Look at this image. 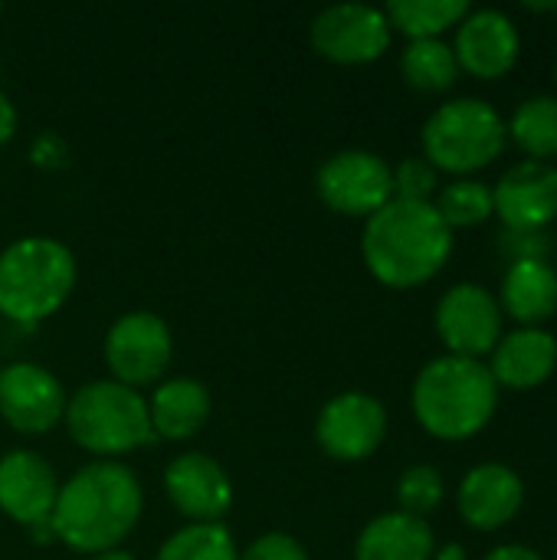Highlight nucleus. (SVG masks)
I'll list each match as a JSON object with an SVG mask.
<instances>
[{
    "label": "nucleus",
    "mask_w": 557,
    "mask_h": 560,
    "mask_svg": "<svg viewBox=\"0 0 557 560\" xmlns=\"http://www.w3.org/2000/svg\"><path fill=\"white\" fill-rule=\"evenodd\" d=\"M141 505L144 499L135 472L105 459L82 466L66 486H59L49 528L66 548L95 558L118 548L135 532Z\"/></svg>",
    "instance_id": "nucleus-1"
},
{
    "label": "nucleus",
    "mask_w": 557,
    "mask_h": 560,
    "mask_svg": "<svg viewBox=\"0 0 557 560\" xmlns=\"http://www.w3.org/2000/svg\"><path fill=\"white\" fill-rule=\"evenodd\" d=\"M453 253V230L433 203L391 200L364 223L361 256L371 276L391 289H417L430 282Z\"/></svg>",
    "instance_id": "nucleus-2"
},
{
    "label": "nucleus",
    "mask_w": 557,
    "mask_h": 560,
    "mask_svg": "<svg viewBox=\"0 0 557 560\" xmlns=\"http://www.w3.org/2000/svg\"><path fill=\"white\" fill-rule=\"evenodd\" d=\"M414 417L437 440H469L489 427L499 407V384L473 358H433L414 381Z\"/></svg>",
    "instance_id": "nucleus-3"
},
{
    "label": "nucleus",
    "mask_w": 557,
    "mask_h": 560,
    "mask_svg": "<svg viewBox=\"0 0 557 560\" xmlns=\"http://www.w3.org/2000/svg\"><path fill=\"white\" fill-rule=\"evenodd\" d=\"M76 285V259L53 236H23L0 253V315L36 325L56 315Z\"/></svg>",
    "instance_id": "nucleus-4"
},
{
    "label": "nucleus",
    "mask_w": 557,
    "mask_h": 560,
    "mask_svg": "<svg viewBox=\"0 0 557 560\" xmlns=\"http://www.w3.org/2000/svg\"><path fill=\"white\" fill-rule=\"evenodd\" d=\"M66 427L69 436L95 456H121L141 446H151L158 436L151 430L148 400L118 384V381H92L79 387L66 400Z\"/></svg>",
    "instance_id": "nucleus-5"
},
{
    "label": "nucleus",
    "mask_w": 557,
    "mask_h": 560,
    "mask_svg": "<svg viewBox=\"0 0 557 560\" xmlns=\"http://www.w3.org/2000/svg\"><path fill=\"white\" fill-rule=\"evenodd\" d=\"M509 141L502 115L483 98H453L423 125V158L446 174H473L489 167Z\"/></svg>",
    "instance_id": "nucleus-6"
},
{
    "label": "nucleus",
    "mask_w": 557,
    "mask_h": 560,
    "mask_svg": "<svg viewBox=\"0 0 557 560\" xmlns=\"http://www.w3.org/2000/svg\"><path fill=\"white\" fill-rule=\"evenodd\" d=\"M315 190L335 213L368 220L394 200V167L374 151H338L318 167Z\"/></svg>",
    "instance_id": "nucleus-7"
},
{
    "label": "nucleus",
    "mask_w": 557,
    "mask_h": 560,
    "mask_svg": "<svg viewBox=\"0 0 557 560\" xmlns=\"http://www.w3.org/2000/svg\"><path fill=\"white\" fill-rule=\"evenodd\" d=\"M391 33L394 30L384 10L368 3H335L309 26L312 49L338 66H364L381 59L391 46Z\"/></svg>",
    "instance_id": "nucleus-8"
},
{
    "label": "nucleus",
    "mask_w": 557,
    "mask_h": 560,
    "mask_svg": "<svg viewBox=\"0 0 557 560\" xmlns=\"http://www.w3.org/2000/svg\"><path fill=\"white\" fill-rule=\"evenodd\" d=\"M174 354L167 325L154 312H128L105 335V361L118 384L144 387L154 384Z\"/></svg>",
    "instance_id": "nucleus-9"
},
{
    "label": "nucleus",
    "mask_w": 557,
    "mask_h": 560,
    "mask_svg": "<svg viewBox=\"0 0 557 560\" xmlns=\"http://www.w3.org/2000/svg\"><path fill=\"white\" fill-rule=\"evenodd\" d=\"M437 335L456 358L489 354L502 338V308L479 282H460L443 292L437 305Z\"/></svg>",
    "instance_id": "nucleus-10"
},
{
    "label": "nucleus",
    "mask_w": 557,
    "mask_h": 560,
    "mask_svg": "<svg viewBox=\"0 0 557 560\" xmlns=\"http://www.w3.org/2000/svg\"><path fill=\"white\" fill-rule=\"evenodd\" d=\"M387 410L378 397L364 390H348L332 397L315 420L318 446L341 463H361L384 443Z\"/></svg>",
    "instance_id": "nucleus-11"
},
{
    "label": "nucleus",
    "mask_w": 557,
    "mask_h": 560,
    "mask_svg": "<svg viewBox=\"0 0 557 560\" xmlns=\"http://www.w3.org/2000/svg\"><path fill=\"white\" fill-rule=\"evenodd\" d=\"M0 417L16 433H49L66 417V390L39 364H10L0 371Z\"/></svg>",
    "instance_id": "nucleus-12"
},
{
    "label": "nucleus",
    "mask_w": 557,
    "mask_h": 560,
    "mask_svg": "<svg viewBox=\"0 0 557 560\" xmlns=\"http://www.w3.org/2000/svg\"><path fill=\"white\" fill-rule=\"evenodd\" d=\"M492 210L506 230H548L557 220V167L548 161H522L492 187Z\"/></svg>",
    "instance_id": "nucleus-13"
},
{
    "label": "nucleus",
    "mask_w": 557,
    "mask_h": 560,
    "mask_svg": "<svg viewBox=\"0 0 557 560\" xmlns=\"http://www.w3.org/2000/svg\"><path fill=\"white\" fill-rule=\"evenodd\" d=\"M164 492L171 505L194 525H220L233 505V482L223 466L204 453L177 456L164 472Z\"/></svg>",
    "instance_id": "nucleus-14"
},
{
    "label": "nucleus",
    "mask_w": 557,
    "mask_h": 560,
    "mask_svg": "<svg viewBox=\"0 0 557 560\" xmlns=\"http://www.w3.org/2000/svg\"><path fill=\"white\" fill-rule=\"evenodd\" d=\"M519 30L502 10H469L456 30V62L476 79H502L519 62Z\"/></svg>",
    "instance_id": "nucleus-15"
},
{
    "label": "nucleus",
    "mask_w": 557,
    "mask_h": 560,
    "mask_svg": "<svg viewBox=\"0 0 557 560\" xmlns=\"http://www.w3.org/2000/svg\"><path fill=\"white\" fill-rule=\"evenodd\" d=\"M56 495L59 482L43 456L30 450H13L0 459V512L16 525L33 528L49 522Z\"/></svg>",
    "instance_id": "nucleus-16"
},
{
    "label": "nucleus",
    "mask_w": 557,
    "mask_h": 560,
    "mask_svg": "<svg viewBox=\"0 0 557 560\" xmlns=\"http://www.w3.org/2000/svg\"><path fill=\"white\" fill-rule=\"evenodd\" d=\"M525 502V486L515 469L502 463H483L466 472L460 482V515L476 532H499L506 528Z\"/></svg>",
    "instance_id": "nucleus-17"
},
{
    "label": "nucleus",
    "mask_w": 557,
    "mask_h": 560,
    "mask_svg": "<svg viewBox=\"0 0 557 560\" xmlns=\"http://www.w3.org/2000/svg\"><path fill=\"white\" fill-rule=\"evenodd\" d=\"M557 368V338L545 328H519L492 348L489 374L512 390L542 387Z\"/></svg>",
    "instance_id": "nucleus-18"
},
{
    "label": "nucleus",
    "mask_w": 557,
    "mask_h": 560,
    "mask_svg": "<svg viewBox=\"0 0 557 560\" xmlns=\"http://www.w3.org/2000/svg\"><path fill=\"white\" fill-rule=\"evenodd\" d=\"M210 410H213L210 390L194 377L164 381L148 400L151 430L154 436H164V440H190L194 433L207 427Z\"/></svg>",
    "instance_id": "nucleus-19"
},
{
    "label": "nucleus",
    "mask_w": 557,
    "mask_h": 560,
    "mask_svg": "<svg viewBox=\"0 0 557 560\" xmlns=\"http://www.w3.org/2000/svg\"><path fill=\"white\" fill-rule=\"evenodd\" d=\"M433 532L423 518L387 512L364 525L355 545V560H430Z\"/></svg>",
    "instance_id": "nucleus-20"
},
{
    "label": "nucleus",
    "mask_w": 557,
    "mask_h": 560,
    "mask_svg": "<svg viewBox=\"0 0 557 560\" xmlns=\"http://www.w3.org/2000/svg\"><path fill=\"white\" fill-rule=\"evenodd\" d=\"M502 308L525 328H542L557 312V272L542 259L509 262L502 279Z\"/></svg>",
    "instance_id": "nucleus-21"
},
{
    "label": "nucleus",
    "mask_w": 557,
    "mask_h": 560,
    "mask_svg": "<svg viewBox=\"0 0 557 560\" xmlns=\"http://www.w3.org/2000/svg\"><path fill=\"white\" fill-rule=\"evenodd\" d=\"M466 13V0H391L384 10L391 30L410 39H440V33L460 26Z\"/></svg>",
    "instance_id": "nucleus-22"
},
{
    "label": "nucleus",
    "mask_w": 557,
    "mask_h": 560,
    "mask_svg": "<svg viewBox=\"0 0 557 560\" xmlns=\"http://www.w3.org/2000/svg\"><path fill=\"white\" fill-rule=\"evenodd\" d=\"M506 128L512 141L529 154V161L552 164V158H557V95L525 98Z\"/></svg>",
    "instance_id": "nucleus-23"
},
{
    "label": "nucleus",
    "mask_w": 557,
    "mask_h": 560,
    "mask_svg": "<svg viewBox=\"0 0 557 560\" xmlns=\"http://www.w3.org/2000/svg\"><path fill=\"white\" fill-rule=\"evenodd\" d=\"M401 72L417 92H446L460 75V62L443 39H410L401 52Z\"/></svg>",
    "instance_id": "nucleus-24"
},
{
    "label": "nucleus",
    "mask_w": 557,
    "mask_h": 560,
    "mask_svg": "<svg viewBox=\"0 0 557 560\" xmlns=\"http://www.w3.org/2000/svg\"><path fill=\"white\" fill-rule=\"evenodd\" d=\"M158 560H240V551L223 525H187L161 545Z\"/></svg>",
    "instance_id": "nucleus-25"
},
{
    "label": "nucleus",
    "mask_w": 557,
    "mask_h": 560,
    "mask_svg": "<svg viewBox=\"0 0 557 560\" xmlns=\"http://www.w3.org/2000/svg\"><path fill=\"white\" fill-rule=\"evenodd\" d=\"M433 207L450 230L453 226H479L496 213L492 210V190L473 177H460V180L446 184Z\"/></svg>",
    "instance_id": "nucleus-26"
},
{
    "label": "nucleus",
    "mask_w": 557,
    "mask_h": 560,
    "mask_svg": "<svg viewBox=\"0 0 557 560\" xmlns=\"http://www.w3.org/2000/svg\"><path fill=\"white\" fill-rule=\"evenodd\" d=\"M397 502H401V512H407L414 518H423L433 509H440V502H443L440 472L433 466H410L397 482Z\"/></svg>",
    "instance_id": "nucleus-27"
},
{
    "label": "nucleus",
    "mask_w": 557,
    "mask_h": 560,
    "mask_svg": "<svg viewBox=\"0 0 557 560\" xmlns=\"http://www.w3.org/2000/svg\"><path fill=\"white\" fill-rule=\"evenodd\" d=\"M437 190V167L427 158H404L394 171V197L397 200H417L430 203V194Z\"/></svg>",
    "instance_id": "nucleus-28"
},
{
    "label": "nucleus",
    "mask_w": 557,
    "mask_h": 560,
    "mask_svg": "<svg viewBox=\"0 0 557 560\" xmlns=\"http://www.w3.org/2000/svg\"><path fill=\"white\" fill-rule=\"evenodd\" d=\"M552 236L548 230H502L499 249L509 262H525V259H542L548 262L552 253Z\"/></svg>",
    "instance_id": "nucleus-29"
},
{
    "label": "nucleus",
    "mask_w": 557,
    "mask_h": 560,
    "mask_svg": "<svg viewBox=\"0 0 557 560\" xmlns=\"http://www.w3.org/2000/svg\"><path fill=\"white\" fill-rule=\"evenodd\" d=\"M240 560H309L305 548L292 538V535H282V532H272V535H263L256 538Z\"/></svg>",
    "instance_id": "nucleus-30"
},
{
    "label": "nucleus",
    "mask_w": 557,
    "mask_h": 560,
    "mask_svg": "<svg viewBox=\"0 0 557 560\" xmlns=\"http://www.w3.org/2000/svg\"><path fill=\"white\" fill-rule=\"evenodd\" d=\"M486 560H545L538 551H532L529 545H499L492 548Z\"/></svg>",
    "instance_id": "nucleus-31"
},
{
    "label": "nucleus",
    "mask_w": 557,
    "mask_h": 560,
    "mask_svg": "<svg viewBox=\"0 0 557 560\" xmlns=\"http://www.w3.org/2000/svg\"><path fill=\"white\" fill-rule=\"evenodd\" d=\"M16 135V108L13 102L0 92V148Z\"/></svg>",
    "instance_id": "nucleus-32"
},
{
    "label": "nucleus",
    "mask_w": 557,
    "mask_h": 560,
    "mask_svg": "<svg viewBox=\"0 0 557 560\" xmlns=\"http://www.w3.org/2000/svg\"><path fill=\"white\" fill-rule=\"evenodd\" d=\"M437 560H466V551H463L460 545H446V548L437 555Z\"/></svg>",
    "instance_id": "nucleus-33"
},
{
    "label": "nucleus",
    "mask_w": 557,
    "mask_h": 560,
    "mask_svg": "<svg viewBox=\"0 0 557 560\" xmlns=\"http://www.w3.org/2000/svg\"><path fill=\"white\" fill-rule=\"evenodd\" d=\"M92 560H135L128 551H121V548H112V551H102V555H95Z\"/></svg>",
    "instance_id": "nucleus-34"
},
{
    "label": "nucleus",
    "mask_w": 557,
    "mask_h": 560,
    "mask_svg": "<svg viewBox=\"0 0 557 560\" xmlns=\"http://www.w3.org/2000/svg\"><path fill=\"white\" fill-rule=\"evenodd\" d=\"M555 75H557V66H555Z\"/></svg>",
    "instance_id": "nucleus-35"
}]
</instances>
